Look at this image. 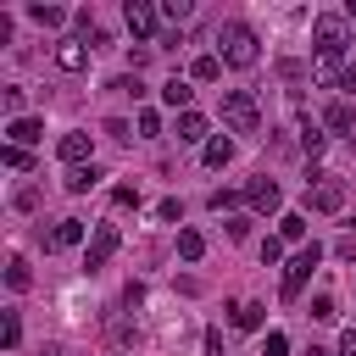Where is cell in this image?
Listing matches in <instances>:
<instances>
[{
  "mask_svg": "<svg viewBox=\"0 0 356 356\" xmlns=\"http://www.w3.org/2000/svg\"><path fill=\"white\" fill-rule=\"evenodd\" d=\"M217 56H222L228 67H256V61H261L256 33H250L245 22H222V28H217Z\"/></svg>",
  "mask_w": 356,
  "mask_h": 356,
  "instance_id": "obj_1",
  "label": "cell"
},
{
  "mask_svg": "<svg viewBox=\"0 0 356 356\" xmlns=\"http://www.w3.org/2000/svg\"><path fill=\"white\" fill-rule=\"evenodd\" d=\"M317 261H323V245H317V239H312V245H300V250L284 261V284H278V300H284V306H295V300H300V289H306V278H312V267H317Z\"/></svg>",
  "mask_w": 356,
  "mask_h": 356,
  "instance_id": "obj_2",
  "label": "cell"
},
{
  "mask_svg": "<svg viewBox=\"0 0 356 356\" xmlns=\"http://www.w3.org/2000/svg\"><path fill=\"white\" fill-rule=\"evenodd\" d=\"M345 44H350V22H345V17H334V11L312 17V50H317L323 61H339Z\"/></svg>",
  "mask_w": 356,
  "mask_h": 356,
  "instance_id": "obj_3",
  "label": "cell"
},
{
  "mask_svg": "<svg viewBox=\"0 0 356 356\" xmlns=\"http://www.w3.org/2000/svg\"><path fill=\"white\" fill-rule=\"evenodd\" d=\"M222 122H228L234 134H256V128H261L256 95H250V89H222Z\"/></svg>",
  "mask_w": 356,
  "mask_h": 356,
  "instance_id": "obj_4",
  "label": "cell"
},
{
  "mask_svg": "<svg viewBox=\"0 0 356 356\" xmlns=\"http://www.w3.org/2000/svg\"><path fill=\"white\" fill-rule=\"evenodd\" d=\"M306 206H312V211H339V206H345V184H339L334 172H312V178H306Z\"/></svg>",
  "mask_w": 356,
  "mask_h": 356,
  "instance_id": "obj_5",
  "label": "cell"
},
{
  "mask_svg": "<svg viewBox=\"0 0 356 356\" xmlns=\"http://www.w3.org/2000/svg\"><path fill=\"white\" fill-rule=\"evenodd\" d=\"M117 245H122V234H117L111 222H100V228H95V239L83 245V267H89V273H100V267L117 256Z\"/></svg>",
  "mask_w": 356,
  "mask_h": 356,
  "instance_id": "obj_6",
  "label": "cell"
},
{
  "mask_svg": "<svg viewBox=\"0 0 356 356\" xmlns=\"http://www.w3.org/2000/svg\"><path fill=\"white\" fill-rule=\"evenodd\" d=\"M122 17H128V33H134L139 44H145V39L156 33V22H161V11H156V6H145V0H128V11H122Z\"/></svg>",
  "mask_w": 356,
  "mask_h": 356,
  "instance_id": "obj_7",
  "label": "cell"
},
{
  "mask_svg": "<svg viewBox=\"0 0 356 356\" xmlns=\"http://www.w3.org/2000/svg\"><path fill=\"white\" fill-rule=\"evenodd\" d=\"M89 150H95V139H89V134H78V128H72V134H61V145H56V156H61L67 167H89Z\"/></svg>",
  "mask_w": 356,
  "mask_h": 356,
  "instance_id": "obj_8",
  "label": "cell"
},
{
  "mask_svg": "<svg viewBox=\"0 0 356 356\" xmlns=\"http://www.w3.org/2000/svg\"><path fill=\"white\" fill-rule=\"evenodd\" d=\"M245 200L261 211V217H273L278 206H284V195H278V184L273 178H250V189H245Z\"/></svg>",
  "mask_w": 356,
  "mask_h": 356,
  "instance_id": "obj_9",
  "label": "cell"
},
{
  "mask_svg": "<svg viewBox=\"0 0 356 356\" xmlns=\"http://www.w3.org/2000/svg\"><path fill=\"white\" fill-rule=\"evenodd\" d=\"M228 317H234V328L256 334V328L267 323V306H261V300H234V306H228Z\"/></svg>",
  "mask_w": 356,
  "mask_h": 356,
  "instance_id": "obj_10",
  "label": "cell"
},
{
  "mask_svg": "<svg viewBox=\"0 0 356 356\" xmlns=\"http://www.w3.org/2000/svg\"><path fill=\"white\" fill-rule=\"evenodd\" d=\"M323 128H334V134H350V139H356V106H350V100H334V106L323 111Z\"/></svg>",
  "mask_w": 356,
  "mask_h": 356,
  "instance_id": "obj_11",
  "label": "cell"
},
{
  "mask_svg": "<svg viewBox=\"0 0 356 356\" xmlns=\"http://www.w3.org/2000/svg\"><path fill=\"white\" fill-rule=\"evenodd\" d=\"M56 67H67V72H83V67H89V50H83V39H61V44H56Z\"/></svg>",
  "mask_w": 356,
  "mask_h": 356,
  "instance_id": "obj_12",
  "label": "cell"
},
{
  "mask_svg": "<svg viewBox=\"0 0 356 356\" xmlns=\"http://www.w3.org/2000/svg\"><path fill=\"white\" fill-rule=\"evenodd\" d=\"M6 134H11V145H33V139H44V122L39 117H17V122H6Z\"/></svg>",
  "mask_w": 356,
  "mask_h": 356,
  "instance_id": "obj_13",
  "label": "cell"
},
{
  "mask_svg": "<svg viewBox=\"0 0 356 356\" xmlns=\"http://www.w3.org/2000/svg\"><path fill=\"white\" fill-rule=\"evenodd\" d=\"M61 184H67V195H89V189L100 184V167H95V161H89V167H67Z\"/></svg>",
  "mask_w": 356,
  "mask_h": 356,
  "instance_id": "obj_14",
  "label": "cell"
},
{
  "mask_svg": "<svg viewBox=\"0 0 356 356\" xmlns=\"http://www.w3.org/2000/svg\"><path fill=\"white\" fill-rule=\"evenodd\" d=\"M78 239H83V222H78V217H61V222L50 228V250H72Z\"/></svg>",
  "mask_w": 356,
  "mask_h": 356,
  "instance_id": "obj_15",
  "label": "cell"
},
{
  "mask_svg": "<svg viewBox=\"0 0 356 356\" xmlns=\"http://www.w3.org/2000/svg\"><path fill=\"white\" fill-rule=\"evenodd\" d=\"M189 95H195V89H189V83H184V78H167V83H161V100H167V106H172V111H178V117H184V111H189Z\"/></svg>",
  "mask_w": 356,
  "mask_h": 356,
  "instance_id": "obj_16",
  "label": "cell"
},
{
  "mask_svg": "<svg viewBox=\"0 0 356 356\" xmlns=\"http://www.w3.org/2000/svg\"><path fill=\"white\" fill-rule=\"evenodd\" d=\"M278 239H284V245H306V217H300V211H284V217H278Z\"/></svg>",
  "mask_w": 356,
  "mask_h": 356,
  "instance_id": "obj_17",
  "label": "cell"
},
{
  "mask_svg": "<svg viewBox=\"0 0 356 356\" xmlns=\"http://www.w3.org/2000/svg\"><path fill=\"white\" fill-rule=\"evenodd\" d=\"M178 256H184V261H200V256H206V234H200V228H178Z\"/></svg>",
  "mask_w": 356,
  "mask_h": 356,
  "instance_id": "obj_18",
  "label": "cell"
},
{
  "mask_svg": "<svg viewBox=\"0 0 356 356\" xmlns=\"http://www.w3.org/2000/svg\"><path fill=\"white\" fill-rule=\"evenodd\" d=\"M178 139H184V145H200V139H206V117H200V111H184V117H178Z\"/></svg>",
  "mask_w": 356,
  "mask_h": 356,
  "instance_id": "obj_19",
  "label": "cell"
},
{
  "mask_svg": "<svg viewBox=\"0 0 356 356\" xmlns=\"http://www.w3.org/2000/svg\"><path fill=\"white\" fill-rule=\"evenodd\" d=\"M28 284H33V273H28V261H22V256H11V261H6V289H11V295H22Z\"/></svg>",
  "mask_w": 356,
  "mask_h": 356,
  "instance_id": "obj_20",
  "label": "cell"
},
{
  "mask_svg": "<svg viewBox=\"0 0 356 356\" xmlns=\"http://www.w3.org/2000/svg\"><path fill=\"white\" fill-rule=\"evenodd\" d=\"M189 72H195L200 83H217V78H222V56H195V67H189Z\"/></svg>",
  "mask_w": 356,
  "mask_h": 356,
  "instance_id": "obj_21",
  "label": "cell"
},
{
  "mask_svg": "<svg viewBox=\"0 0 356 356\" xmlns=\"http://www.w3.org/2000/svg\"><path fill=\"white\" fill-rule=\"evenodd\" d=\"M323 145H328V134H323L317 122H300V150H306V156H323Z\"/></svg>",
  "mask_w": 356,
  "mask_h": 356,
  "instance_id": "obj_22",
  "label": "cell"
},
{
  "mask_svg": "<svg viewBox=\"0 0 356 356\" xmlns=\"http://www.w3.org/2000/svg\"><path fill=\"white\" fill-rule=\"evenodd\" d=\"M234 161V139H206V167H228Z\"/></svg>",
  "mask_w": 356,
  "mask_h": 356,
  "instance_id": "obj_23",
  "label": "cell"
},
{
  "mask_svg": "<svg viewBox=\"0 0 356 356\" xmlns=\"http://www.w3.org/2000/svg\"><path fill=\"white\" fill-rule=\"evenodd\" d=\"M28 17H33L39 28H61V22H67V11H61V6H28Z\"/></svg>",
  "mask_w": 356,
  "mask_h": 356,
  "instance_id": "obj_24",
  "label": "cell"
},
{
  "mask_svg": "<svg viewBox=\"0 0 356 356\" xmlns=\"http://www.w3.org/2000/svg\"><path fill=\"white\" fill-rule=\"evenodd\" d=\"M0 161H6V167H17V172H28V167H33V156H28L22 145H6V150H0Z\"/></svg>",
  "mask_w": 356,
  "mask_h": 356,
  "instance_id": "obj_25",
  "label": "cell"
},
{
  "mask_svg": "<svg viewBox=\"0 0 356 356\" xmlns=\"http://www.w3.org/2000/svg\"><path fill=\"white\" fill-rule=\"evenodd\" d=\"M312 317H317V323H334V317H339V312H334V295H312Z\"/></svg>",
  "mask_w": 356,
  "mask_h": 356,
  "instance_id": "obj_26",
  "label": "cell"
},
{
  "mask_svg": "<svg viewBox=\"0 0 356 356\" xmlns=\"http://www.w3.org/2000/svg\"><path fill=\"white\" fill-rule=\"evenodd\" d=\"M0 339H6V350L22 345V317H17V312H6V334H0Z\"/></svg>",
  "mask_w": 356,
  "mask_h": 356,
  "instance_id": "obj_27",
  "label": "cell"
},
{
  "mask_svg": "<svg viewBox=\"0 0 356 356\" xmlns=\"http://www.w3.org/2000/svg\"><path fill=\"white\" fill-rule=\"evenodd\" d=\"M261 356H289V334H278V328H273V334L261 339Z\"/></svg>",
  "mask_w": 356,
  "mask_h": 356,
  "instance_id": "obj_28",
  "label": "cell"
},
{
  "mask_svg": "<svg viewBox=\"0 0 356 356\" xmlns=\"http://www.w3.org/2000/svg\"><path fill=\"white\" fill-rule=\"evenodd\" d=\"M0 106H6L11 122H17V117H22V89H0Z\"/></svg>",
  "mask_w": 356,
  "mask_h": 356,
  "instance_id": "obj_29",
  "label": "cell"
},
{
  "mask_svg": "<svg viewBox=\"0 0 356 356\" xmlns=\"http://www.w3.org/2000/svg\"><path fill=\"white\" fill-rule=\"evenodd\" d=\"M139 134L156 139V134H161V117H156V111H139Z\"/></svg>",
  "mask_w": 356,
  "mask_h": 356,
  "instance_id": "obj_30",
  "label": "cell"
},
{
  "mask_svg": "<svg viewBox=\"0 0 356 356\" xmlns=\"http://www.w3.org/2000/svg\"><path fill=\"white\" fill-rule=\"evenodd\" d=\"M11 206H17V211H33V206H39V189H17Z\"/></svg>",
  "mask_w": 356,
  "mask_h": 356,
  "instance_id": "obj_31",
  "label": "cell"
},
{
  "mask_svg": "<svg viewBox=\"0 0 356 356\" xmlns=\"http://www.w3.org/2000/svg\"><path fill=\"white\" fill-rule=\"evenodd\" d=\"M228 206H239V195L234 189H211V211H228Z\"/></svg>",
  "mask_w": 356,
  "mask_h": 356,
  "instance_id": "obj_32",
  "label": "cell"
},
{
  "mask_svg": "<svg viewBox=\"0 0 356 356\" xmlns=\"http://www.w3.org/2000/svg\"><path fill=\"white\" fill-rule=\"evenodd\" d=\"M161 17H172V22H184V17H189V0H167V6H161Z\"/></svg>",
  "mask_w": 356,
  "mask_h": 356,
  "instance_id": "obj_33",
  "label": "cell"
},
{
  "mask_svg": "<svg viewBox=\"0 0 356 356\" xmlns=\"http://www.w3.org/2000/svg\"><path fill=\"white\" fill-rule=\"evenodd\" d=\"M111 89H122V95H134V100H139V95H145V83H139V72H134V78H117V83H111Z\"/></svg>",
  "mask_w": 356,
  "mask_h": 356,
  "instance_id": "obj_34",
  "label": "cell"
},
{
  "mask_svg": "<svg viewBox=\"0 0 356 356\" xmlns=\"http://www.w3.org/2000/svg\"><path fill=\"white\" fill-rule=\"evenodd\" d=\"M278 256H284V239H261V261H267V267H273V261H278Z\"/></svg>",
  "mask_w": 356,
  "mask_h": 356,
  "instance_id": "obj_35",
  "label": "cell"
},
{
  "mask_svg": "<svg viewBox=\"0 0 356 356\" xmlns=\"http://www.w3.org/2000/svg\"><path fill=\"white\" fill-rule=\"evenodd\" d=\"M206 356H222V334L217 328H206Z\"/></svg>",
  "mask_w": 356,
  "mask_h": 356,
  "instance_id": "obj_36",
  "label": "cell"
},
{
  "mask_svg": "<svg viewBox=\"0 0 356 356\" xmlns=\"http://www.w3.org/2000/svg\"><path fill=\"white\" fill-rule=\"evenodd\" d=\"M334 83H339V89H356V67H339V72H334Z\"/></svg>",
  "mask_w": 356,
  "mask_h": 356,
  "instance_id": "obj_37",
  "label": "cell"
},
{
  "mask_svg": "<svg viewBox=\"0 0 356 356\" xmlns=\"http://www.w3.org/2000/svg\"><path fill=\"white\" fill-rule=\"evenodd\" d=\"M339 356H356V334L345 328V339H339Z\"/></svg>",
  "mask_w": 356,
  "mask_h": 356,
  "instance_id": "obj_38",
  "label": "cell"
},
{
  "mask_svg": "<svg viewBox=\"0 0 356 356\" xmlns=\"http://www.w3.org/2000/svg\"><path fill=\"white\" fill-rule=\"evenodd\" d=\"M306 356H334V350H323V345H312V350H306Z\"/></svg>",
  "mask_w": 356,
  "mask_h": 356,
  "instance_id": "obj_39",
  "label": "cell"
},
{
  "mask_svg": "<svg viewBox=\"0 0 356 356\" xmlns=\"http://www.w3.org/2000/svg\"><path fill=\"white\" fill-rule=\"evenodd\" d=\"M350 334H356V323H350Z\"/></svg>",
  "mask_w": 356,
  "mask_h": 356,
  "instance_id": "obj_40",
  "label": "cell"
}]
</instances>
